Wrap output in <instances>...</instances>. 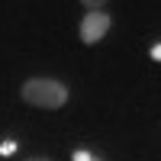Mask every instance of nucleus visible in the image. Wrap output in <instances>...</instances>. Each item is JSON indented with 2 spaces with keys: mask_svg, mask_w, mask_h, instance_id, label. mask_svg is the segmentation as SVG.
Wrapping results in <instances>:
<instances>
[{
  "mask_svg": "<svg viewBox=\"0 0 161 161\" xmlns=\"http://www.w3.org/2000/svg\"><path fill=\"white\" fill-rule=\"evenodd\" d=\"M23 100L32 106H45V110H58V106L68 100V87L61 80L52 77H32L23 84Z\"/></svg>",
  "mask_w": 161,
  "mask_h": 161,
  "instance_id": "obj_1",
  "label": "nucleus"
},
{
  "mask_svg": "<svg viewBox=\"0 0 161 161\" xmlns=\"http://www.w3.org/2000/svg\"><path fill=\"white\" fill-rule=\"evenodd\" d=\"M106 29H110V13H87L84 23H80V39H84L87 45H97L100 39L106 36Z\"/></svg>",
  "mask_w": 161,
  "mask_h": 161,
  "instance_id": "obj_2",
  "label": "nucleus"
},
{
  "mask_svg": "<svg viewBox=\"0 0 161 161\" xmlns=\"http://www.w3.org/2000/svg\"><path fill=\"white\" fill-rule=\"evenodd\" d=\"M0 152H3V155H13V152H16V145H13V142H3V145H0Z\"/></svg>",
  "mask_w": 161,
  "mask_h": 161,
  "instance_id": "obj_3",
  "label": "nucleus"
},
{
  "mask_svg": "<svg viewBox=\"0 0 161 161\" xmlns=\"http://www.w3.org/2000/svg\"><path fill=\"white\" fill-rule=\"evenodd\" d=\"M74 161H93V158H90L84 148H80V152H74Z\"/></svg>",
  "mask_w": 161,
  "mask_h": 161,
  "instance_id": "obj_4",
  "label": "nucleus"
},
{
  "mask_svg": "<svg viewBox=\"0 0 161 161\" xmlns=\"http://www.w3.org/2000/svg\"><path fill=\"white\" fill-rule=\"evenodd\" d=\"M29 161H48V158H29Z\"/></svg>",
  "mask_w": 161,
  "mask_h": 161,
  "instance_id": "obj_5",
  "label": "nucleus"
}]
</instances>
